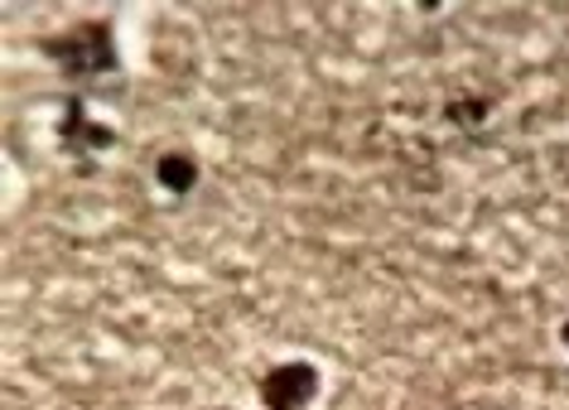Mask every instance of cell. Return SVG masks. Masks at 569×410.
Masks as SVG:
<instances>
[{"label": "cell", "instance_id": "6da1fadb", "mask_svg": "<svg viewBox=\"0 0 569 410\" xmlns=\"http://www.w3.org/2000/svg\"><path fill=\"white\" fill-rule=\"evenodd\" d=\"M39 53H44L49 63H59L63 78H107L117 73V34H111L107 20H82L73 30L63 34H44L39 39Z\"/></svg>", "mask_w": 569, "mask_h": 410}, {"label": "cell", "instance_id": "7a4b0ae2", "mask_svg": "<svg viewBox=\"0 0 569 410\" xmlns=\"http://www.w3.org/2000/svg\"><path fill=\"white\" fill-rule=\"evenodd\" d=\"M323 372L315 362H280L261 377V406L266 410H309L319 401Z\"/></svg>", "mask_w": 569, "mask_h": 410}, {"label": "cell", "instance_id": "3957f363", "mask_svg": "<svg viewBox=\"0 0 569 410\" xmlns=\"http://www.w3.org/2000/svg\"><path fill=\"white\" fill-rule=\"evenodd\" d=\"M59 140H63V150H73V154H97V150L117 146V131H111V126H97V121L88 117V107H82L78 97H73V102L63 107Z\"/></svg>", "mask_w": 569, "mask_h": 410}, {"label": "cell", "instance_id": "277c9868", "mask_svg": "<svg viewBox=\"0 0 569 410\" xmlns=\"http://www.w3.org/2000/svg\"><path fill=\"white\" fill-rule=\"evenodd\" d=\"M154 183H160L164 193H174V198L193 193V183H198V160H193L189 150H169V154H160V160H154Z\"/></svg>", "mask_w": 569, "mask_h": 410}, {"label": "cell", "instance_id": "5b68a950", "mask_svg": "<svg viewBox=\"0 0 569 410\" xmlns=\"http://www.w3.org/2000/svg\"><path fill=\"white\" fill-rule=\"evenodd\" d=\"M445 117H449L453 126H478L482 117H488V97H478V102H449Z\"/></svg>", "mask_w": 569, "mask_h": 410}, {"label": "cell", "instance_id": "8992f818", "mask_svg": "<svg viewBox=\"0 0 569 410\" xmlns=\"http://www.w3.org/2000/svg\"><path fill=\"white\" fill-rule=\"evenodd\" d=\"M560 343H565V348H569V319H565V323H560Z\"/></svg>", "mask_w": 569, "mask_h": 410}]
</instances>
